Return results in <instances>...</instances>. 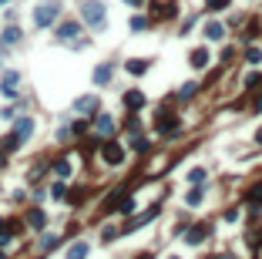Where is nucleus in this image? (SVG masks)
I'll list each match as a JSON object with an SVG mask.
<instances>
[{
	"label": "nucleus",
	"instance_id": "1",
	"mask_svg": "<svg viewBox=\"0 0 262 259\" xmlns=\"http://www.w3.org/2000/svg\"><path fill=\"white\" fill-rule=\"evenodd\" d=\"M57 10H61L57 0H44V4H37V7H34V24H37V27H51L57 20Z\"/></svg>",
	"mask_w": 262,
	"mask_h": 259
},
{
	"label": "nucleus",
	"instance_id": "2",
	"mask_svg": "<svg viewBox=\"0 0 262 259\" xmlns=\"http://www.w3.org/2000/svg\"><path fill=\"white\" fill-rule=\"evenodd\" d=\"M81 17H84L91 27H101L104 24V7L98 4V0H87L84 7H81Z\"/></svg>",
	"mask_w": 262,
	"mask_h": 259
},
{
	"label": "nucleus",
	"instance_id": "3",
	"mask_svg": "<svg viewBox=\"0 0 262 259\" xmlns=\"http://www.w3.org/2000/svg\"><path fill=\"white\" fill-rule=\"evenodd\" d=\"M57 41L61 44H81V24H74V20L61 24L57 27Z\"/></svg>",
	"mask_w": 262,
	"mask_h": 259
},
{
	"label": "nucleus",
	"instance_id": "4",
	"mask_svg": "<svg viewBox=\"0 0 262 259\" xmlns=\"http://www.w3.org/2000/svg\"><path fill=\"white\" fill-rule=\"evenodd\" d=\"M17 84H20V74H17V71H7V74H4V81H0V91H4L7 98H17V91H20Z\"/></svg>",
	"mask_w": 262,
	"mask_h": 259
},
{
	"label": "nucleus",
	"instance_id": "5",
	"mask_svg": "<svg viewBox=\"0 0 262 259\" xmlns=\"http://www.w3.org/2000/svg\"><path fill=\"white\" fill-rule=\"evenodd\" d=\"M101 155H104V162H108V165H121V162H125V148L114 145V142H108Z\"/></svg>",
	"mask_w": 262,
	"mask_h": 259
},
{
	"label": "nucleus",
	"instance_id": "6",
	"mask_svg": "<svg viewBox=\"0 0 262 259\" xmlns=\"http://www.w3.org/2000/svg\"><path fill=\"white\" fill-rule=\"evenodd\" d=\"M74 111H78V114H94V111H98V98H94V95L78 98V101H74Z\"/></svg>",
	"mask_w": 262,
	"mask_h": 259
},
{
	"label": "nucleus",
	"instance_id": "7",
	"mask_svg": "<svg viewBox=\"0 0 262 259\" xmlns=\"http://www.w3.org/2000/svg\"><path fill=\"white\" fill-rule=\"evenodd\" d=\"M155 125H158V131H161V135H172V131H178V125H182V122H178V118H175L172 111H165V114H161V118H158Z\"/></svg>",
	"mask_w": 262,
	"mask_h": 259
},
{
	"label": "nucleus",
	"instance_id": "8",
	"mask_svg": "<svg viewBox=\"0 0 262 259\" xmlns=\"http://www.w3.org/2000/svg\"><path fill=\"white\" fill-rule=\"evenodd\" d=\"M205 236H208V226L202 222V226H192L188 232H185V243H188V246H199L202 239H205Z\"/></svg>",
	"mask_w": 262,
	"mask_h": 259
},
{
	"label": "nucleus",
	"instance_id": "9",
	"mask_svg": "<svg viewBox=\"0 0 262 259\" xmlns=\"http://www.w3.org/2000/svg\"><path fill=\"white\" fill-rule=\"evenodd\" d=\"M205 37H208V41H222V37H225V27L215 24V20H208V24H205Z\"/></svg>",
	"mask_w": 262,
	"mask_h": 259
},
{
	"label": "nucleus",
	"instance_id": "10",
	"mask_svg": "<svg viewBox=\"0 0 262 259\" xmlns=\"http://www.w3.org/2000/svg\"><path fill=\"white\" fill-rule=\"evenodd\" d=\"M145 105V95L141 91H128L125 95V108H131V111H138V108Z\"/></svg>",
	"mask_w": 262,
	"mask_h": 259
},
{
	"label": "nucleus",
	"instance_id": "11",
	"mask_svg": "<svg viewBox=\"0 0 262 259\" xmlns=\"http://www.w3.org/2000/svg\"><path fill=\"white\" fill-rule=\"evenodd\" d=\"M31 131H34V122H31V118H20V122L14 125V135L17 138H31Z\"/></svg>",
	"mask_w": 262,
	"mask_h": 259
},
{
	"label": "nucleus",
	"instance_id": "12",
	"mask_svg": "<svg viewBox=\"0 0 262 259\" xmlns=\"http://www.w3.org/2000/svg\"><path fill=\"white\" fill-rule=\"evenodd\" d=\"M94 128L101 131V135H111V131H114V122L108 118V114H98V118H94Z\"/></svg>",
	"mask_w": 262,
	"mask_h": 259
},
{
	"label": "nucleus",
	"instance_id": "13",
	"mask_svg": "<svg viewBox=\"0 0 262 259\" xmlns=\"http://www.w3.org/2000/svg\"><path fill=\"white\" fill-rule=\"evenodd\" d=\"M111 81V64H98L94 67V84H108Z\"/></svg>",
	"mask_w": 262,
	"mask_h": 259
},
{
	"label": "nucleus",
	"instance_id": "14",
	"mask_svg": "<svg viewBox=\"0 0 262 259\" xmlns=\"http://www.w3.org/2000/svg\"><path fill=\"white\" fill-rule=\"evenodd\" d=\"M155 216H158V205H151V209L145 212V216L131 219V222H128V229H138V226H145V222H148V219H155Z\"/></svg>",
	"mask_w": 262,
	"mask_h": 259
},
{
	"label": "nucleus",
	"instance_id": "15",
	"mask_svg": "<svg viewBox=\"0 0 262 259\" xmlns=\"http://www.w3.org/2000/svg\"><path fill=\"white\" fill-rule=\"evenodd\" d=\"M27 226H31V229H44V212L31 209V212H27Z\"/></svg>",
	"mask_w": 262,
	"mask_h": 259
},
{
	"label": "nucleus",
	"instance_id": "16",
	"mask_svg": "<svg viewBox=\"0 0 262 259\" xmlns=\"http://www.w3.org/2000/svg\"><path fill=\"white\" fill-rule=\"evenodd\" d=\"M202 199H205V192H202V189L195 185L188 195H185V205H192V209H195V205H202Z\"/></svg>",
	"mask_w": 262,
	"mask_h": 259
},
{
	"label": "nucleus",
	"instance_id": "17",
	"mask_svg": "<svg viewBox=\"0 0 262 259\" xmlns=\"http://www.w3.org/2000/svg\"><path fill=\"white\" fill-rule=\"evenodd\" d=\"M208 64V51L199 48V51H192V67H205Z\"/></svg>",
	"mask_w": 262,
	"mask_h": 259
},
{
	"label": "nucleus",
	"instance_id": "18",
	"mask_svg": "<svg viewBox=\"0 0 262 259\" xmlns=\"http://www.w3.org/2000/svg\"><path fill=\"white\" fill-rule=\"evenodd\" d=\"M84 256H87V243H74L67 249V259H84Z\"/></svg>",
	"mask_w": 262,
	"mask_h": 259
},
{
	"label": "nucleus",
	"instance_id": "19",
	"mask_svg": "<svg viewBox=\"0 0 262 259\" xmlns=\"http://www.w3.org/2000/svg\"><path fill=\"white\" fill-rule=\"evenodd\" d=\"M0 41H4V44H17V41H20V31H17V27H7V31L0 34Z\"/></svg>",
	"mask_w": 262,
	"mask_h": 259
},
{
	"label": "nucleus",
	"instance_id": "20",
	"mask_svg": "<svg viewBox=\"0 0 262 259\" xmlns=\"http://www.w3.org/2000/svg\"><path fill=\"white\" fill-rule=\"evenodd\" d=\"M205 175H208L205 169H192L188 172V182H192V185H202V182H205Z\"/></svg>",
	"mask_w": 262,
	"mask_h": 259
},
{
	"label": "nucleus",
	"instance_id": "21",
	"mask_svg": "<svg viewBox=\"0 0 262 259\" xmlns=\"http://www.w3.org/2000/svg\"><path fill=\"white\" fill-rule=\"evenodd\" d=\"M128 71L131 74H145L148 71V61H128Z\"/></svg>",
	"mask_w": 262,
	"mask_h": 259
},
{
	"label": "nucleus",
	"instance_id": "22",
	"mask_svg": "<svg viewBox=\"0 0 262 259\" xmlns=\"http://www.w3.org/2000/svg\"><path fill=\"white\" fill-rule=\"evenodd\" d=\"M246 61H249V64H262V51L259 48H249L246 51Z\"/></svg>",
	"mask_w": 262,
	"mask_h": 259
},
{
	"label": "nucleus",
	"instance_id": "23",
	"mask_svg": "<svg viewBox=\"0 0 262 259\" xmlns=\"http://www.w3.org/2000/svg\"><path fill=\"white\" fill-rule=\"evenodd\" d=\"M54 175L57 178H67V175H71V165H67V162H54Z\"/></svg>",
	"mask_w": 262,
	"mask_h": 259
},
{
	"label": "nucleus",
	"instance_id": "24",
	"mask_svg": "<svg viewBox=\"0 0 262 259\" xmlns=\"http://www.w3.org/2000/svg\"><path fill=\"white\" fill-rule=\"evenodd\" d=\"M249 202H252L255 209H262V185H255L252 192H249Z\"/></svg>",
	"mask_w": 262,
	"mask_h": 259
},
{
	"label": "nucleus",
	"instance_id": "25",
	"mask_svg": "<svg viewBox=\"0 0 262 259\" xmlns=\"http://www.w3.org/2000/svg\"><path fill=\"white\" fill-rule=\"evenodd\" d=\"M195 91H199V84H195V81H188L182 91H178V98H195Z\"/></svg>",
	"mask_w": 262,
	"mask_h": 259
},
{
	"label": "nucleus",
	"instance_id": "26",
	"mask_svg": "<svg viewBox=\"0 0 262 259\" xmlns=\"http://www.w3.org/2000/svg\"><path fill=\"white\" fill-rule=\"evenodd\" d=\"M128 27H131V31H145V27H148V20H145V17H131V20H128Z\"/></svg>",
	"mask_w": 262,
	"mask_h": 259
},
{
	"label": "nucleus",
	"instance_id": "27",
	"mask_svg": "<svg viewBox=\"0 0 262 259\" xmlns=\"http://www.w3.org/2000/svg\"><path fill=\"white\" fill-rule=\"evenodd\" d=\"M17 145H20V138H17V135H7V138H4V152H14Z\"/></svg>",
	"mask_w": 262,
	"mask_h": 259
},
{
	"label": "nucleus",
	"instance_id": "28",
	"mask_svg": "<svg viewBox=\"0 0 262 259\" xmlns=\"http://www.w3.org/2000/svg\"><path fill=\"white\" fill-rule=\"evenodd\" d=\"M249 246H252V249H255V246H262V226H259V229H255V232H252V236H249Z\"/></svg>",
	"mask_w": 262,
	"mask_h": 259
},
{
	"label": "nucleus",
	"instance_id": "29",
	"mask_svg": "<svg viewBox=\"0 0 262 259\" xmlns=\"http://www.w3.org/2000/svg\"><path fill=\"white\" fill-rule=\"evenodd\" d=\"M208 7H212V10H225V7H229V0H208Z\"/></svg>",
	"mask_w": 262,
	"mask_h": 259
},
{
	"label": "nucleus",
	"instance_id": "30",
	"mask_svg": "<svg viewBox=\"0 0 262 259\" xmlns=\"http://www.w3.org/2000/svg\"><path fill=\"white\" fill-rule=\"evenodd\" d=\"M131 148H135V152H145V148H148V142H145V138H135V142H131Z\"/></svg>",
	"mask_w": 262,
	"mask_h": 259
},
{
	"label": "nucleus",
	"instance_id": "31",
	"mask_svg": "<svg viewBox=\"0 0 262 259\" xmlns=\"http://www.w3.org/2000/svg\"><path fill=\"white\" fill-rule=\"evenodd\" d=\"M215 259H235V256H232V252H222V256H215Z\"/></svg>",
	"mask_w": 262,
	"mask_h": 259
},
{
	"label": "nucleus",
	"instance_id": "32",
	"mask_svg": "<svg viewBox=\"0 0 262 259\" xmlns=\"http://www.w3.org/2000/svg\"><path fill=\"white\" fill-rule=\"evenodd\" d=\"M125 4H131V7H138V4H141V0H125Z\"/></svg>",
	"mask_w": 262,
	"mask_h": 259
},
{
	"label": "nucleus",
	"instance_id": "33",
	"mask_svg": "<svg viewBox=\"0 0 262 259\" xmlns=\"http://www.w3.org/2000/svg\"><path fill=\"white\" fill-rule=\"evenodd\" d=\"M255 142H259V145H262V128H259V135H255Z\"/></svg>",
	"mask_w": 262,
	"mask_h": 259
},
{
	"label": "nucleus",
	"instance_id": "34",
	"mask_svg": "<svg viewBox=\"0 0 262 259\" xmlns=\"http://www.w3.org/2000/svg\"><path fill=\"white\" fill-rule=\"evenodd\" d=\"M141 259H151V256H141Z\"/></svg>",
	"mask_w": 262,
	"mask_h": 259
},
{
	"label": "nucleus",
	"instance_id": "35",
	"mask_svg": "<svg viewBox=\"0 0 262 259\" xmlns=\"http://www.w3.org/2000/svg\"><path fill=\"white\" fill-rule=\"evenodd\" d=\"M0 162H4V158H0Z\"/></svg>",
	"mask_w": 262,
	"mask_h": 259
}]
</instances>
